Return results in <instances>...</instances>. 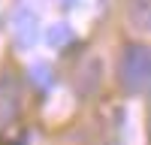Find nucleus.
<instances>
[{
	"mask_svg": "<svg viewBox=\"0 0 151 145\" xmlns=\"http://www.w3.org/2000/svg\"><path fill=\"white\" fill-rule=\"evenodd\" d=\"M127 24L133 30L151 33V0H130L127 3Z\"/></svg>",
	"mask_w": 151,
	"mask_h": 145,
	"instance_id": "7ed1b4c3",
	"label": "nucleus"
},
{
	"mask_svg": "<svg viewBox=\"0 0 151 145\" xmlns=\"http://www.w3.org/2000/svg\"><path fill=\"white\" fill-rule=\"evenodd\" d=\"M36 30H40V21H36V12H30L27 6H21L15 15H12V39L18 48H30L36 42Z\"/></svg>",
	"mask_w": 151,
	"mask_h": 145,
	"instance_id": "f03ea898",
	"label": "nucleus"
},
{
	"mask_svg": "<svg viewBox=\"0 0 151 145\" xmlns=\"http://www.w3.org/2000/svg\"><path fill=\"white\" fill-rule=\"evenodd\" d=\"M118 85L124 94H142L151 85V48L142 42L124 45L118 57Z\"/></svg>",
	"mask_w": 151,
	"mask_h": 145,
	"instance_id": "f257e3e1",
	"label": "nucleus"
},
{
	"mask_svg": "<svg viewBox=\"0 0 151 145\" xmlns=\"http://www.w3.org/2000/svg\"><path fill=\"white\" fill-rule=\"evenodd\" d=\"M100 88V60H88V64L79 70V76H76V91L82 97H91L94 91Z\"/></svg>",
	"mask_w": 151,
	"mask_h": 145,
	"instance_id": "20e7f679",
	"label": "nucleus"
},
{
	"mask_svg": "<svg viewBox=\"0 0 151 145\" xmlns=\"http://www.w3.org/2000/svg\"><path fill=\"white\" fill-rule=\"evenodd\" d=\"M0 112H3V118H12L18 112V82L9 72L0 82Z\"/></svg>",
	"mask_w": 151,
	"mask_h": 145,
	"instance_id": "39448f33",
	"label": "nucleus"
},
{
	"mask_svg": "<svg viewBox=\"0 0 151 145\" xmlns=\"http://www.w3.org/2000/svg\"><path fill=\"white\" fill-rule=\"evenodd\" d=\"M30 79H33V85L40 91H48L55 85V70H52V64H45V60H36V64L30 67Z\"/></svg>",
	"mask_w": 151,
	"mask_h": 145,
	"instance_id": "423d86ee",
	"label": "nucleus"
},
{
	"mask_svg": "<svg viewBox=\"0 0 151 145\" xmlns=\"http://www.w3.org/2000/svg\"><path fill=\"white\" fill-rule=\"evenodd\" d=\"M73 39V30H70V24H55L52 30H48V45L52 48H60V45H67Z\"/></svg>",
	"mask_w": 151,
	"mask_h": 145,
	"instance_id": "0eeeda50",
	"label": "nucleus"
}]
</instances>
